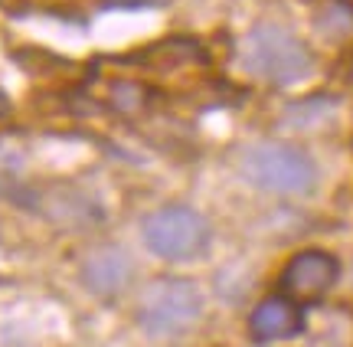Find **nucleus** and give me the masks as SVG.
Wrapping results in <instances>:
<instances>
[{"instance_id":"obj_2","label":"nucleus","mask_w":353,"mask_h":347,"mask_svg":"<svg viewBox=\"0 0 353 347\" xmlns=\"http://www.w3.org/2000/svg\"><path fill=\"white\" fill-rule=\"evenodd\" d=\"M242 174L265 193L304 197L314 190L317 164L314 157L294 144H255L242 155Z\"/></svg>"},{"instance_id":"obj_5","label":"nucleus","mask_w":353,"mask_h":347,"mask_svg":"<svg viewBox=\"0 0 353 347\" xmlns=\"http://www.w3.org/2000/svg\"><path fill=\"white\" fill-rule=\"evenodd\" d=\"M341 279V262L334 252L304 249L281 269V295L294 305H314Z\"/></svg>"},{"instance_id":"obj_8","label":"nucleus","mask_w":353,"mask_h":347,"mask_svg":"<svg viewBox=\"0 0 353 347\" xmlns=\"http://www.w3.org/2000/svg\"><path fill=\"white\" fill-rule=\"evenodd\" d=\"M350 3H353V0H350Z\"/></svg>"},{"instance_id":"obj_3","label":"nucleus","mask_w":353,"mask_h":347,"mask_svg":"<svg viewBox=\"0 0 353 347\" xmlns=\"http://www.w3.org/2000/svg\"><path fill=\"white\" fill-rule=\"evenodd\" d=\"M203 318V292L190 279L164 275L144 288L138 301V324L151 337H174Z\"/></svg>"},{"instance_id":"obj_6","label":"nucleus","mask_w":353,"mask_h":347,"mask_svg":"<svg viewBox=\"0 0 353 347\" xmlns=\"http://www.w3.org/2000/svg\"><path fill=\"white\" fill-rule=\"evenodd\" d=\"M79 279L85 285L92 295L99 298H114L121 295L131 279H134V262L128 256L121 246H95V249H88L85 259L79 262Z\"/></svg>"},{"instance_id":"obj_7","label":"nucleus","mask_w":353,"mask_h":347,"mask_svg":"<svg viewBox=\"0 0 353 347\" xmlns=\"http://www.w3.org/2000/svg\"><path fill=\"white\" fill-rule=\"evenodd\" d=\"M249 331L259 344L265 341H288V337L301 335L304 331V315H301V305H294L291 298L285 295H272L259 301L249 318Z\"/></svg>"},{"instance_id":"obj_4","label":"nucleus","mask_w":353,"mask_h":347,"mask_svg":"<svg viewBox=\"0 0 353 347\" xmlns=\"http://www.w3.org/2000/svg\"><path fill=\"white\" fill-rule=\"evenodd\" d=\"M141 236H144V246L157 259L187 262V259H196L206 252L213 230H210V219L203 217L200 210L183 204H170L144 217Z\"/></svg>"},{"instance_id":"obj_1","label":"nucleus","mask_w":353,"mask_h":347,"mask_svg":"<svg viewBox=\"0 0 353 347\" xmlns=\"http://www.w3.org/2000/svg\"><path fill=\"white\" fill-rule=\"evenodd\" d=\"M239 59L252 76L275 86L301 82L314 66L311 50L291 30L278 23H259L255 30H249V37L239 46Z\"/></svg>"}]
</instances>
